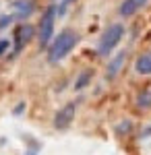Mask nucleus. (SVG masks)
<instances>
[{"instance_id":"3","label":"nucleus","mask_w":151,"mask_h":155,"mask_svg":"<svg viewBox=\"0 0 151 155\" xmlns=\"http://www.w3.org/2000/svg\"><path fill=\"white\" fill-rule=\"evenodd\" d=\"M56 17H58V8L52 4V6H48L46 11H44L42 19H39L37 37H39V46H42V48L50 46V41H52V35H54V25H56Z\"/></svg>"},{"instance_id":"9","label":"nucleus","mask_w":151,"mask_h":155,"mask_svg":"<svg viewBox=\"0 0 151 155\" xmlns=\"http://www.w3.org/2000/svg\"><path fill=\"white\" fill-rule=\"evenodd\" d=\"M124 52H118V56H114V58L110 60V66H108V71H106V74H108V79H114L116 77V72L120 71V66L124 64Z\"/></svg>"},{"instance_id":"10","label":"nucleus","mask_w":151,"mask_h":155,"mask_svg":"<svg viewBox=\"0 0 151 155\" xmlns=\"http://www.w3.org/2000/svg\"><path fill=\"white\" fill-rule=\"evenodd\" d=\"M137 106L141 110H147L151 106V89H145V91H141L139 97H137Z\"/></svg>"},{"instance_id":"7","label":"nucleus","mask_w":151,"mask_h":155,"mask_svg":"<svg viewBox=\"0 0 151 155\" xmlns=\"http://www.w3.org/2000/svg\"><path fill=\"white\" fill-rule=\"evenodd\" d=\"M135 71L139 72V74H143V77L151 74V50L145 52V54H141L139 58H137V62H135Z\"/></svg>"},{"instance_id":"6","label":"nucleus","mask_w":151,"mask_h":155,"mask_svg":"<svg viewBox=\"0 0 151 155\" xmlns=\"http://www.w3.org/2000/svg\"><path fill=\"white\" fill-rule=\"evenodd\" d=\"M147 4V0H122L118 6V15L120 17H133L137 11H141Z\"/></svg>"},{"instance_id":"13","label":"nucleus","mask_w":151,"mask_h":155,"mask_svg":"<svg viewBox=\"0 0 151 155\" xmlns=\"http://www.w3.org/2000/svg\"><path fill=\"white\" fill-rule=\"evenodd\" d=\"M72 2H75V0H62V4H60V6H56V8H58V15H60V17H62V15L66 12L69 4H72Z\"/></svg>"},{"instance_id":"8","label":"nucleus","mask_w":151,"mask_h":155,"mask_svg":"<svg viewBox=\"0 0 151 155\" xmlns=\"http://www.w3.org/2000/svg\"><path fill=\"white\" fill-rule=\"evenodd\" d=\"M12 8L17 11V17L19 19H25V17H29L33 12V2L31 0H17L12 4Z\"/></svg>"},{"instance_id":"11","label":"nucleus","mask_w":151,"mask_h":155,"mask_svg":"<svg viewBox=\"0 0 151 155\" xmlns=\"http://www.w3.org/2000/svg\"><path fill=\"white\" fill-rule=\"evenodd\" d=\"M91 77H93L91 71L81 72V74H79V79H77V83H75V89H77V91H81L83 87H87V85H89V81H91Z\"/></svg>"},{"instance_id":"2","label":"nucleus","mask_w":151,"mask_h":155,"mask_svg":"<svg viewBox=\"0 0 151 155\" xmlns=\"http://www.w3.org/2000/svg\"><path fill=\"white\" fill-rule=\"evenodd\" d=\"M122 37H124V27H122L120 23L110 25L104 33H102L99 41H97V54H99V56L112 54V52L118 48V44L122 41Z\"/></svg>"},{"instance_id":"15","label":"nucleus","mask_w":151,"mask_h":155,"mask_svg":"<svg viewBox=\"0 0 151 155\" xmlns=\"http://www.w3.org/2000/svg\"><path fill=\"white\" fill-rule=\"evenodd\" d=\"M128 130H130V122H122L118 126V132H128Z\"/></svg>"},{"instance_id":"17","label":"nucleus","mask_w":151,"mask_h":155,"mask_svg":"<svg viewBox=\"0 0 151 155\" xmlns=\"http://www.w3.org/2000/svg\"><path fill=\"white\" fill-rule=\"evenodd\" d=\"M25 155H37V153H35V151H27Z\"/></svg>"},{"instance_id":"1","label":"nucleus","mask_w":151,"mask_h":155,"mask_svg":"<svg viewBox=\"0 0 151 155\" xmlns=\"http://www.w3.org/2000/svg\"><path fill=\"white\" fill-rule=\"evenodd\" d=\"M77 41H79V35H77L72 29L60 31L58 35L52 39V44L48 46V60H50L52 64L60 62L64 56H69L70 52H72V48L77 46Z\"/></svg>"},{"instance_id":"16","label":"nucleus","mask_w":151,"mask_h":155,"mask_svg":"<svg viewBox=\"0 0 151 155\" xmlns=\"http://www.w3.org/2000/svg\"><path fill=\"white\" fill-rule=\"evenodd\" d=\"M23 110H25V104H23V101H21L19 106H17V107H15V110H12V114H15V116H19V114H23Z\"/></svg>"},{"instance_id":"4","label":"nucleus","mask_w":151,"mask_h":155,"mask_svg":"<svg viewBox=\"0 0 151 155\" xmlns=\"http://www.w3.org/2000/svg\"><path fill=\"white\" fill-rule=\"evenodd\" d=\"M75 112H77V104H66L64 107H60L58 112H56V116H54V128H58V130H64V128H69L72 118H75Z\"/></svg>"},{"instance_id":"12","label":"nucleus","mask_w":151,"mask_h":155,"mask_svg":"<svg viewBox=\"0 0 151 155\" xmlns=\"http://www.w3.org/2000/svg\"><path fill=\"white\" fill-rule=\"evenodd\" d=\"M12 19H15V17H12V15H4V17H0V31H2V29H6V27H8V25L12 23Z\"/></svg>"},{"instance_id":"5","label":"nucleus","mask_w":151,"mask_h":155,"mask_svg":"<svg viewBox=\"0 0 151 155\" xmlns=\"http://www.w3.org/2000/svg\"><path fill=\"white\" fill-rule=\"evenodd\" d=\"M31 37H33V27L31 25H19L15 31V54L21 52L31 41Z\"/></svg>"},{"instance_id":"14","label":"nucleus","mask_w":151,"mask_h":155,"mask_svg":"<svg viewBox=\"0 0 151 155\" xmlns=\"http://www.w3.org/2000/svg\"><path fill=\"white\" fill-rule=\"evenodd\" d=\"M8 48H11V41H8V39H0V56H2Z\"/></svg>"}]
</instances>
